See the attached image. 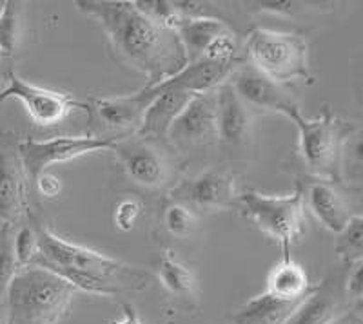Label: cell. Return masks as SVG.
Listing matches in <instances>:
<instances>
[{"instance_id":"6da1fadb","label":"cell","mask_w":363,"mask_h":324,"mask_svg":"<svg viewBox=\"0 0 363 324\" xmlns=\"http://www.w3.org/2000/svg\"><path fill=\"white\" fill-rule=\"evenodd\" d=\"M77 9L99 21L116 58L147 76V87L164 82L187 64L174 29L144 15L135 2L80 0Z\"/></svg>"},{"instance_id":"7a4b0ae2","label":"cell","mask_w":363,"mask_h":324,"mask_svg":"<svg viewBox=\"0 0 363 324\" xmlns=\"http://www.w3.org/2000/svg\"><path fill=\"white\" fill-rule=\"evenodd\" d=\"M38 255L31 265L55 272L77 291L111 297L147 287V272L108 258L87 246L66 241L48 226L37 230Z\"/></svg>"},{"instance_id":"3957f363","label":"cell","mask_w":363,"mask_h":324,"mask_svg":"<svg viewBox=\"0 0 363 324\" xmlns=\"http://www.w3.org/2000/svg\"><path fill=\"white\" fill-rule=\"evenodd\" d=\"M74 294L67 281L48 268H21L6 291L9 324H53L69 308Z\"/></svg>"},{"instance_id":"277c9868","label":"cell","mask_w":363,"mask_h":324,"mask_svg":"<svg viewBox=\"0 0 363 324\" xmlns=\"http://www.w3.org/2000/svg\"><path fill=\"white\" fill-rule=\"evenodd\" d=\"M249 64L277 83L311 80L307 44L300 35L256 28L245 40Z\"/></svg>"},{"instance_id":"5b68a950","label":"cell","mask_w":363,"mask_h":324,"mask_svg":"<svg viewBox=\"0 0 363 324\" xmlns=\"http://www.w3.org/2000/svg\"><path fill=\"white\" fill-rule=\"evenodd\" d=\"M240 210L251 219L258 230L278 241L284 248V255H291V245L303 234V199L301 190H294L285 196H267V194L247 192L236 197Z\"/></svg>"},{"instance_id":"8992f818","label":"cell","mask_w":363,"mask_h":324,"mask_svg":"<svg viewBox=\"0 0 363 324\" xmlns=\"http://www.w3.org/2000/svg\"><path fill=\"white\" fill-rule=\"evenodd\" d=\"M293 123L300 136V154L311 173L320 176V180H340V151L345 140L342 123L327 109L313 120L300 115Z\"/></svg>"},{"instance_id":"52a82bcc","label":"cell","mask_w":363,"mask_h":324,"mask_svg":"<svg viewBox=\"0 0 363 324\" xmlns=\"http://www.w3.org/2000/svg\"><path fill=\"white\" fill-rule=\"evenodd\" d=\"M115 138L99 136H57L51 140H22L17 144L18 158L29 183H33L51 165L100 151H111Z\"/></svg>"},{"instance_id":"ba28073f","label":"cell","mask_w":363,"mask_h":324,"mask_svg":"<svg viewBox=\"0 0 363 324\" xmlns=\"http://www.w3.org/2000/svg\"><path fill=\"white\" fill-rule=\"evenodd\" d=\"M116 160L124 168L125 176L144 189H157L169 180V156L155 138H124L120 136L113 144Z\"/></svg>"},{"instance_id":"9c48e42d","label":"cell","mask_w":363,"mask_h":324,"mask_svg":"<svg viewBox=\"0 0 363 324\" xmlns=\"http://www.w3.org/2000/svg\"><path fill=\"white\" fill-rule=\"evenodd\" d=\"M227 82L249 111L256 109V111L274 112V115L289 118L291 122H294L301 115L296 100L280 83L272 82L265 74L255 69L251 64L233 71Z\"/></svg>"},{"instance_id":"30bf717a","label":"cell","mask_w":363,"mask_h":324,"mask_svg":"<svg viewBox=\"0 0 363 324\" xmlns=\"http://www.w3.org/2000/svg\"><path fill=\"white\" fill-rule=\"evenodd\" d=\"M9 98L18 100L24 105L29 118L42 127H50V125L62 122L69 116L71 111L82 107V103L73 100L66 93L29 83L15 73L9 74L8 86L0 93V105Z\"/></svg>"},{"instance_id":"8fae6325","label":"cell","mask_w":363,"mask_h":324,"mask_svg":"<svg viewBox=\"0 0 363 324\" xmlns=\"http://www.w3.org/2000/svg\"><path fill=\"white\" fill-rule=\"evenodd\" d=\"M235 180L229 174L202 173L194 178L180 181V183L171 190V199L173 203L184 205L194 214V210H227L233 209L236 203Z\"/></svg>"},{"instance_id":"7c38bea8","label":"cell","mask_w":363,"mask_h":324,"mask_svg":"<svg viewBox=\"0 0 363 324\" xmlns=\"http://www.w3.org/2000/svg\"><path fill=\"white\" fill-rule=\"evenodd\" d=\"M235 64L229 62H216L209 58H200L186 64L177 74L165 79L164 82L157 86H145L144 89L149 98H155V95L164 93V91H180V93H189V95H206L218 89L223 82H227L229 74L233 73Z\"/></svg>"},{"instance_id":"4fadbf2b","label":"cell","mask_w":363,"mask_h":324,"mask_svg":"<svg viewBox=\"0 0 363 324\" xmlns=\"http://www.w3.org/2000/svg\"><path fill=\"white\" fill-rule=\"evenodd\" d=\"M167 138L178 147H191L216 138V100L213 93L194 95L171 125Z\"/></svg>"},{"instance_id":"5bb4252c","label":"cell","mask_w":363,"mask_h":324,"mask_svg":"<svg viewBox=\"0 0 363 324\" xmlns=\"http://www.w3.org/2000/svg\"><path fill=\"white\" fill-rule=\"evenodd\" d=\"M26 178L17 145L0 134V221L11 225L26 210Z\"/></svg>"},{"instance_id":"9a60e30c","label":"cell","mask_w":363,"mask_h":324,"mask_svg":"<svg viewBox=\"0 0 363 324\" xmlns=\"http://www.w3.org/2000/svg\"><path fill=\"white\" fill-rule=\"evenodd\" d=\"M215 91L216 138L227 151H240L251 138V111L236 96L229 82H223Z\"/></svg>"},{"instance_id":"2e32d148","label":"cell","mask_w":363,"mask_h":324,"mask_svg":"<svg viewBox=\"0 0 363 324\" xmlns=\"http://www.w3.org/2000/svg\"><path fill=\"white\" fill-rule=\"evenodd\" d=\"M301 199H303V209L309 210L316 221L322 223L335 234H338L354 216L338 189L327 180H314L307 183L306 190L301 192Z\"/></svg>"},{"instance_id":"e0dca14e","label":"cell","mask_w":363,"mask_h":324,"mask_svg":"<svg viewBox=\"0 0 363 324\" xmlns=\"http://www.w3.org/2000/svg\"><path fill=\"white\" fill-rule=\"evenodd\" d=\"M153 98H149L145 91H138L128 96H116V98H99L91 100L89 111L106 129L115 131H128V129L140 127L142 116Z\"/></svg>"},{"instance_id":"ac0fdd59","label":"cell","mask_w":363,"mask_h":324,"mask_svg":"<svg viewBox=\"0 0 363 324\" xmlns=\"http://www.w3.org/2000/svg\"><path fill=\"white\" fill-rule=\"evenodd\" d=\"M193 96L194 95L180 93V91H164V93L155 95L153 102L149 103L144 111L136 134L155 138V140H165L173 122L184 111V107L189 103Z\"/></svg>"},{"instance_id":"d6986e66","label":"cell","mask_w":363,"mask_h":324,"mask_svg":"<svg viewBox=\"0 0 363 324\" xmlns=\"http://www.w3.org/2000/svg\"><path fill=\"white\" fill-rule=\"evenodd\" d=\"M173 29L180 40L182 50L186 53L187 64L206 57L211 45L222 35L231 31L222 21L213 17L182 18Z\"/></svg>"},{"instance_id":"ffe728a7","label":"cell","mask_w":363,"mask_h":324,"mask_svg":"<svg viewBox=\"0 0 363 324\" xmlns=\"http://www.w3.org/2000/svg\"><path fill=\"white\" fill-rule=\"evenodd\" d=\"M340 313L342 304L338 290L333 283L323 281L320 287L311 288L285 324H327Z\"/></svg>"},{"instance_id":"44dd1931","label":"cell","mask_w":363,"mask_h":324,"mask_svg":"<svg viewBox=\"0 0 363 324\" xmlns=\"http://www.w3.org/2000/svg\"><path fill=\"white\" fill-rule=\"evenodd\" d=\"M311 283L306 268L291 255H284L267 275L265 291L281 301H300L309 294Z\"/></svg>"},{"instance_id":"7402d4cb","label":"cell","mask_w":363,"mask_h":324,"mask_svg":"<svg viewBox=\"0 0 363 324\" xmlns=\"http://www.w3.org/2000/svg\"><path fill=\"white\" fill-rule=\"evenodd\" d=\"M300 301H281L262 291L251 297L231 316V324H285L293 316Z\"/></svg>"},{"instance_id":"603a6c76","label":"cell","mask_w":363,"mask_h":324,"mask_svg":"<svg viewBox=\"0 0 363 324\" xmlns=\"http://www.w3.org/2000/svg\"><path fill=\"white\" fill-rule=\"evenodd\" d=\"M158 279L169 294L177 297H191L194 291V272L174 255L173 250H165L158 261Z\"/></svg>"},{"instance_id":"cb8c5ba5","label":"cell","mask_w":363,"mask_h":324,"mask_svg":"<svg viewBox=\"0 0 363 324\" xmlns=\"http://www.w3.org/2000/svg\"><path fill=\"white\" fill-rule=\"evenodd\" d=\"M335 252L338 258L345 259L351 265L354 261H362L363 254V219L359 214H354L349 223L338 232Z\"/></svg>"},{"instance_id":"d4e9b609","label":"cell","mask_w":363,"mask_h":324,"mask_svg":"<svg viewBox=\"0 0 363 324\" xmlns=\"http://www.w3.org/2000/svg\"><path fill=\"white\" fill-rule=\"evenodd\" d=\"M362 165V138L359 134L345 136L340 151V180H347V183L359 187L363 176Z\"/></svg>"},{"instance_id":"484cf974","label":"cell","mask_w":363,"mask_h":324,"mask_svg":"<svg viewBox=\"0 0 363 324\" xmlns=\"http://www.w3.org/2000/svg\"><path fill=\"white\" fill-rule=\"evenodd\" d=\"M21 35V8L17 2H6L4 11L0 15V53L2 57H11L17 47Z\"/></svg>"},{"instance_id":"4316f807","label":"cell","mask_w":363,"mask_h":324,"mask_svg":"<svg viewBox=\"0 0 363 324\" xmlns=\"http://www.w3.org/2000/svg\"><path fill=\"white\" fill-rule=\"evenodd\" d=\"M21 270L13 252V232L11 225L0 226V301L6 297L9 283L13 281L15 274Z\"/></svg>"},{"instance_id":"83f0119b","label":"cell","mask_w":363,"mask_h":324,"mask_svg":"<svg viewBox=\"0 0 363 324\" xmlns=\"http://www.w3.org/2000/svg\"><path fill=\"white\" fill-rule=\"evenodd\" d=\"M13 252L21 268L29 267L38 255V236L31 226H22L13 234Z\"/></svg>"},{"instance_id":"f1b7e54d","label":"cell","mask_w":363,"mask_h":324,"mask_svg":"<svg viewBox=\"0 0 363 324\" xmlns=\"http://www.w3.org/2000/svg\"><path fill=\"white\" fill-rule=\"evenodd\" d=\"M164 226L177 238H187L194 228V214L178 203H171L164 212Z\"/></svg>"},{"instance_id":"f546056e","label":"cell","mask_w":363,"mask_h":324,"mask_svg":"<svg viewBox=\"0 0 363 324\" xmlns=\"http://www.w3.org/2000/svg\"><path fill=\"white\" fill-rule=\"evenodd\" d=\"M142 214V203L135 197H124L120 199L113 212V223L122 232H131L135 228L136 221Z\"/></svg>"},{"instance_id":"4dcf8cb0","label":"cell","mask_w":363,"mask_h":324,"mask_svg":"<svg viewBox=\"0 0 363 324\" xmlns=\"http://www.w3.org/2000/svg\"><path fill=\"white\" fill-rule=\"evenodd\" d=\"M362 270H363V261H354V263H351L349 274H347L345 277V296L351 297L352 301H362V294H363Z\"/></svg>"},{"instance_id":"1f68e13d","label":"cell","mask_w":363,"mask_h":324,"mask_svg":"<svg viewBox=\"0 0 363 324\" xmlns=\"http://www.w3.org/2000/svg\"><path fill=\"white\" fill-rule=\"evenodd\" d=\"M33 185L37 187L38 192L45 197H57L60 194V190H62V181H60V178L50 173H42L33 181Z\"/></svg>"},{"instance_id":"d6a6232c","label":"cell","mask_w":363,"mask_h":324,"mask_svg":"<svg viewBox=\"0 0 363 324\" xmlns=\"http://www.w3.org/2000/svg\"><path fill=\"white\" fill-rule=\"evenodd\" d=\"M256 11L272 13V15H289L293 13V2H256Z\"/></svg>"},{"instance_id":"836d02e7","label":"cell","mask_w":363,"mask_h":324,"mask_svg":"<svg viewBox=\"0 0 363 324\" xmlns=\"http://www.w3.org/2000/svg\"><path fill=\"white\" fill-rule=\"evenodd\" d=\"M109 324H144L142 323L140 316L136 313L135 308L131 304H124L122 306V317L118 320H111Z\"/></svg>"},{"instance_id":"e575fe53","label":"cell","mask_w":363,"mask_h":324,"mask_svg":"<svg viewBox=\"0 0 363 324\" xmlns=\"http://www.w3.org/2000/svg\"><path fill=\"white\" fill-rule=\"evenodd\" d=\"M327 324H362V317L356 312H342L338 317Z\"/></svg>"},{"instance_id":"d590c367","label":"cell","mask_w":363,"mask_h":324,"mask_svg":"<svg viewBox=\"0 0 363 324\" xmlns=\"http://www.w3.org/2000/svg\"><path fill=\"white\" fill-rule=\"evenodd\" d=\"M4 4L6 2H0V15H2V11H4Z\"/></svg>"},{"instance_id":"8d00e7d4","label":"cell","mask_w":363,"mask_h":324,"mask_svg":"<svg viewBox=\"0 0 363 324\" xmlns=\"http://www.w3.org/2000/svg\"><path fill=\"white\" fill-rule=\"evenodd\" d=\"M0 324H2V313H0Z\"/></svg>"},{"instance_id":"74e56055","label":"cell","mask_w":363,"mask_h":324,"mask_svg":"<svg viewBox=\"0 0 363 324\" xmlns=\"http://www.w3.org/2000/svg\"><path fill=\"white\" fill-rule=\"evenodd\" d=\"M0 62H2V53H0Z\"/></svg>"}]
</instances>
